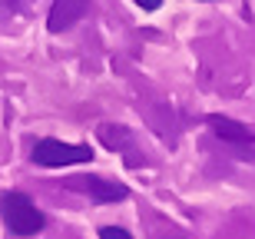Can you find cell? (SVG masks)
<instances>
[{
    "mask_svg": "<svg viewBox=\"0 0 255 239\" xmlns=\"http://www.w3.org/2000/svg\"><path fill=\"white\" fill-rule=\"evenodd\" d=\"M0 220L7 226L13 236H37L47 220H43V213L30 203V196L23 193L10 190V193H0Z\"/></svg>",
    "mask_w": 255,
    "mask_h": 239,
    "instance_id": "obj_1",
    "label": "cell"
},
{
    "mask_svg": "<svg viewBox=\"0 0 255 239\" xmlns=\"http://www.w3.org/2000/svg\"><path fill=\"white\" fill-rule=\"evenodd\" d=\"M30 160L37 166H47V170H57V166H76V163H90L93 160V150L86 143H63V140H40L33 146Z\"/></svg>",
    "mask_w": 255,
    "mask_h": 239,
    "instance_id": "obj_2",
    "label": "cell"
},
{
    "mask_svg": "<svg viewBox=\"0 0 255 239\" xmlns=\"http://www.w3.org/2000/svg\"><path fill=\"white\" fill-rule=\"evenodd\" d=\"M70 190L86 193L93 203H103V206L123 203L129 196V186H123V183H116V180H106V176H80V180H70Z\"/></svg>",
    "mask_w": 255,
    "mask_h": 239,
    "instance_id": "obj_3",
    "label": "cell"
},
{
    "mask_svg": "<svg viewBox=\"0 0 255 239\" xmlns=\"http://www.w3.org/2000/svg\"><path fill=\"white\" fill-rule=\"evenodd\" d=\"M90 0H53L50 7V17H47V30L50 33H63L76 23V20L86 13Z\"/></svg>",
    "mask_w": 255,
    "mask_h": 239,
    "instance_id": "obj_4",
    "label": "cell"
},
{
    "mask_svg": "<svg viewBox=\"0 0 255 239\" xmlns=\"http://www.w3.org/2000/svg\"><path fill=\"white\" fill-rule=\"evenodd\" d=\"M209 123V130L219 136V140H229V143H255V133L252 130H246L242 123H236V120H229V116H219V113H212L206 120Z\"/></svg>",
    "mask_w": 255,
    "mask_h": 239,
    "instance_id": "obj_5",
    "label": "cell"
},
{
    "mask_svg": "<svg viewBox=\"0 0 255 239\" xmlns=\"http://www.w3.org/2000/svg\"><path fill=\"white\" fill-rule=\"evenodd\" d=\"M100 140H103L110 150H123V146H129V130H123V126H100Z\"/></svg>",
    "mask_w": 255,
    "mask_h": 239,
    "instance_id": "obj_6",
    "label": "cell"
},
{
    "mask_svg": "<svg viewBox=\"0 0 255 239\" xmlns=\"http://www.w3.org/2000/svg\"><path fill=\"white\" fill-rule=\"evenodd\" d=\"M100 239H132V236L120 226H100Z\"/></svg>",
    "mask_w": 255,
    "mask_h": 239,
    "instance_id": "obj_7",
    "label": "cell"
},
{
    "mask_svg": "<svg viewBox=\"0 0 255 239\" xmlns=\"http://www.w3.org/2000/svg\"><path fill=\"white\" fill-rule=\"evenodd\" d=\"M136 7H142V10H159L162 7V0H132Z\"/></svg>",
    "mask_w": 255,
    "mask_h": 239,
    "instance_id": "obj_8",
    "label": "cell"
},
{
    "mask_svg": "<svg viewBox=\"0 0 255 239\" xmlns=\"http://www.w3.org/2000/svg\"><path fill=\"white\" fill-rule=\"evenodd\" d=\"M20 0H0V7H17Z\"/></svg>",
    "mask_w": 255,
    "mask_h": 239,
    "instance_id": "obj_9",
    "label": "cell"
}]
</instances>
